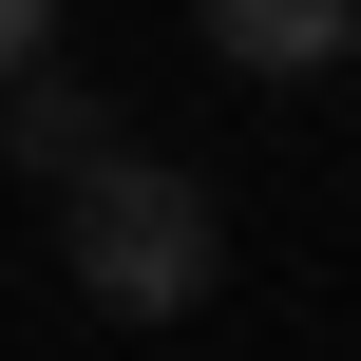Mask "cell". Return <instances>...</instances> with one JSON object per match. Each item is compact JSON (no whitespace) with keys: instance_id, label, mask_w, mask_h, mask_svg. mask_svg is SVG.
Returning a JSON list of instances; mask_svg holds the SVG:
<instances>
[{"instance_id":"6da1fadb","label":"cell","mask_w":361,"mask_h":361,"mask_svg":"<svg viewBox=\"0 0 361 361\" xmlns=\"http://www.w3.org/2000/svg\"><path fill=\"white\" fill-rule=\"evenodd\" d=\"M57 267H76L114 324H190V305L228 286V209H209V171H171V152H95V171L57 190Z\"/></svg>"},{"instance_id":"7a4b0ae2","label":"cell","mask_w":361,"mask_h":361,"mask_svg":"<svg viewBox=\"0 0 361 361\" xmlns=\"http://www.w3.org/2000/svg\"><path fill=\"white\" fill-rule=\"evenodd\" d=\"M228 76H343L361 57V0H190Z\"/></svg>"},{"instance_id":"3957f363","label":"cell","mask_w":361,"mask_h":361,"mask_svg":"<svg viewBox=\"0 0 361 361\" xmlns=\"http://www.w3.org/2000/svg\"><path fill=\"white\" fill-rule=\"evenodd\" d=\"M95 152H133L95 76H19V95H0V171H38V190H76Z\"/></svg>"},{"instance_id":"277c9868","label":"cell","mask_w":361,"mask_h":361,"mask_svg":"<svg viewBox=\"0 0 361 361\" xmlns=\"http://www.w3.org/2000/svg\"><path fill=\"white\" fill-rule=\"evenodd\" d=\"M19 76H57V0H0V95Z\"/></svg>"}]
</instances>
